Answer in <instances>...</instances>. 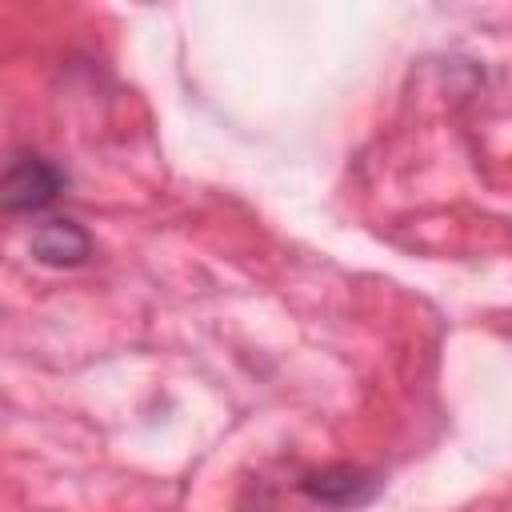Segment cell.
Wrapping results in <instances>:
<instances>
[{"label":"cell","instance_id":"cell-2","mask_svg":"<svg viewBox=\"0 0 512 512\" xmlns=\"http://www.w3.org/2000/svg\"><path fill=\"white\" fill-rule=\"evenodd\" d=\"M380 484L384 480L376 472L352 468V464H328V468H320V472H312V476L300 480V488L312 500L328 504V508H360V504H368L380 492Z\"/></svg>","mask_w":512,"mask_h":512},{"label":"cell","instance_id":"cell-3","mask_svg":"<svg viewBox=\"0 0 512 512\" xmlns=\"http://www.w3.org/2000/svg\"><path fill=\"white\" fill-rule=\"evenodd\" d=\"M32 256L48 268H72V264H84L88 252H92V236L76 224V220H48L32 232L28 240Z\"/></svg>","mask_w":512,"mask_h":512},{"label":"cell","instance_id":"cell-1","mask_svg":"<svg viewBox=\"0 0 512 512\" xmlns=\"http://www.w3.org/2000/svg\"><path fill=\"white\" fill-rule=\"evenodd\" d=\"M68 176L40 152H20L4 168V208L8 212H40L64 192Z\"/></svg>","mask_w":512,"mask_h":512}]
</instances>
